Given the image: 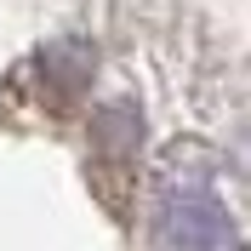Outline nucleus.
<instances>
[{
    "instance_id": "1",
    "label": "nucleus",
    "mask_w": 251,
    "mask_h": 251,
    "mask_svg": "<svg viewBox=\"0 0 251 251\" xmlns=\"http://www.w3.org/2000/svg\"><path fill=\"white\" fill-rule=\"evenodd\" d=\"M160 240L172 251H240L234 223L205 183H172L160 194Z\"/></svg>"
}]
</instances>
